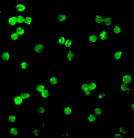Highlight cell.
Wrapping results in <instances>:
<instances>
[{
  "label": "cell",
  "instance_id": "obj_9",
  "mask_svg": "<svg viewBox=\"0 0 134 138\" xmlns=\"http://www.w3.org/2000/svg\"><path fill=\"white\" fill-rule=\"evenodd\" d=\"M1 60L7 63L10 60V52L9 51H4L0 55Z\"/></svg>",
  "mask_w": 134,
  "mask_h": 138
},
{
  "label": "cell",
  "instance_id": "obj_7",
  "mask_svg": "<svg viewBox=\"0 0 134 138\" xmlns=\"http://www.w3.org/2000/svg\"><path fill=\"white\" fill-rule=\"evenodd\" d=\"M8 24L11 27H14L16 26L17 16L16 15L13 16L8 17L7 18Z\"/></svg>",
  "mask_w": 134,
  "mask_h": 138
},
{
  "label": "cell",
  "instance_id": "obj_5",
  "mask_svg": "<svg viewBox=\"0 0 134 138\" xmlns=\"http://www.w3.org/2000/svg\"><path fill=\"white\" fill-rule=\"evenodd\" d=\"M75 56V52L73 48L70 49L67 53L65 58L68 63H73V59Z\"/></svg>",
  "mask_w": 134,
  "mask_h": 138
},
{
  "label": "cell",
  "instance_id": "obj_19",
  "mask_svg": "<svg viewBox=\"0 0 134 138\" xmlns=\"http://www.w3.org/2000/svg\"><path fill=\"white\" fill-rule=\"evenodd\" d=\"M19 35L15 31H13L10 35V40L11 41H17L19 40Z\"/></svg>",
  "mask_w": 134,
  "mask_h": 138
},
{
  "label": "cell",
  "instance_id": "obj_25",
  "mask_svg": "<svg viewBox=\"0 0 134 138\" xmlns=\"http://www.w3.org/2000/svg\"><path fill=\"white\" fill-rule=\"evenodd\" d=\"M17 24H24L25 16L24 15H16Z\"/></svg>",
  "mask_w": 134,
  "mask_h": 138
},
{
  "label": "cell",
  "instance_id": "obj_1",
  "mask_svg": "<svg viewBox=\"0 0 134 138\" xmlns=\"http://www.w3.org/2000/svg\"><path fill=\"white\" fill-rule=\"evenodd\" d=\"M122 76L121 82L126 84L129 85L133 81V75L130 73H124Z\"/></svg>",
  "mask_w": 134,
  "mask_h": 138
},
{
  "label": "cell",
  "instance_id": "obj_32",
  "mask_svg": "<svg viewBox=\"0 0 134 138\" xmlns=\"http://www.w3.org/2000/svg\"><path fill=\"white\" fill-rule=\"evenodd\" d=\"M97 97L98 99L100 100L106 99L107 98L106 92H102L97 93Z\"/></svg>",
  "mask_w": 134,
  "mask_h": 138
},
{
  "label": "cell",
  "instance_id": "obj_37",
  "mask_svg": "<svg viewBox=\"0 0 134 138\" xmlns=\"http://www.w3.org/2000/svg\"><path fill=\"white\" fill-rule=\"evenodd\" d=\"M45 108L43 106H39L37 108L36 110L37 113L38 114L46 113Z\"/></svg>",
  "mask_w": 134,
  "mask_h": 138
},
{
  "label": "cell",
  "instance_id": "obj_30",
  "mask_svg": "<svg viewBox=\"0 0 134 138\" xmlns=\"http://www.w3.org/2000/svg\"><path fill=\"white\" fill-rule=\"evenodd\" d=\"M31 132L35 138H38L41 135V131L39 128L32 129Z\"/></svg>",
  "mask_w": 134,
  "mask_h": 138
},
{
  "label": "cell",
  "instance_id": "obj_23",
  "mask_svg": "<svg viewBox=\"0 0 134 138\" xmlns=\"http://www.w3.org/2000/svg\"><path fill=\"white\" fill-rule=\"evenodd\" d=\"M10 134L12 135H19V129L15 126H14L10 129Z\"/></svg>",
  "mask_w": 134,
  "mask_h": 138
},
{
  "label": "cell",
  "instance_id": "obj_22",
  "mask_svg": "<svg viewBox=\"0 0 134 138\" xmlns=\"http://www.w3.org/2000/svg\"><path fill=\"white\" fill-rule=\"evenodd\" d=\"M8 122L10 123H15L17 122L16 116L14 114H11L8 116Z\"/></svg>",
  "mask_w": 134,
  "mask_h": 138
},
{
  "label": "cell",
  "instance_id": "obj_35",
  "mask_svg": "<svg viewBox=\"0 0 134 138\" xmlns=\"http://www.w3.org/2000/svg\"><path fill=\"white\" fill-rule=\"evenodd\" d=\"M66 40L65 36H60L59 37L58 44L59 45L63 46Z\"/></svg>",
  "mask_w": 134,
  "mask_h": 138
},
{
  "label": "cell",
  "instance_id": "obj_16",
  "mask_svg": "<svg viewBox=\"0 0 134 138\" xmlns=\"http://www.w3.org/2000/svg\"><path fill=\"white\" fill-rule=\"evenodd\" d=\"M33 20L34 17L27 15V16L25 17L24 24L26 25L28 27H31Z\"/></svg>",
  "mask_w": 134,
  "mask_h": 138
},
{
  "label": "cell",
  "instance_id": "obj_4",
  "mask_svg": "<svg viewBox=\"0 0 134 138\" xmlns=\"http://www.w3.org/2000/svg\"><path fill=\"white\" fill-rule=\"evenodd\" d=\"M27 9V5L23 2H18L15 5V10L17 12H25Z\"/></svg>",
  "mask_w": 134,
  "mask_h": 138
},
{
  "label": "cell",
  "instance_id": "obj_39",
  "mask_svg": "<svg viewBox=\"0 0 134 138\" xmlns=\"http://www.w3.org/2000/svg\"><path fill=\"white\" fill-rule=\"evenodd\" d=\"M126 135H123L120 133H115L114 135V137L115 138H123Z\"/></svg>",
  "mask_w": 134,
  "mask_h": 138
},
{
  "label": "cell",
  "instance_id": "obj_36",
  "mask_svg": "<svg viewBox=\"0 0 134 138\" xmlns=\"http://www.w3.org/2000/svg\"><path fill=\"white\" fill-rule=\"evenodd\" d=\"M89 83L84 82L81 84L80 86L81 91L83 92L88 88Z\"/></svg>",
  "mask_w": 134,
  "mask_h": 138
},
{
  "label": "cell",
  "instance_id": "obj_34",
  "mask_svg": "<svg viewBox=\"0 0 134 138\" xmlns=\"http://www.w3.org/2000/svg\"><path fill=\"white\" fill-rule=\"evenodd\" d=\"M94 114L97 116L102 115V107L97 106L94 108Z\"/></svg>",
  "mask_w": 134,
  "mask_h": 138
},
{
  "label": "cell",
  "instance_id": "obj_18",
  "mask_svg": "<svg viewBox=\"0 0 134 138\" xmlns=\"http://www.w3.org/2000/svg\"><path fill=\"white\" fill-rule=\"evenodd\" d=\"M23 99H31V93L29 92H21L18 94Z\"/></svg>",
  "mask_w": 134,
  "mask_h": 138
},
{
  "label": "cell",
  "instance_id": "obj_29",
  "mask_svg": "<svg viewBox=\"0 0 134 138\" xmlns=\"http://www.w3.org/2000/svg\"><path fill=\"white\" fill-rule=\"evenodd\" d=\"M119 132L122 134L123 135H127L128 134V129L125 126H120L119 127Z\"/></svg>",
  "mask_w": 134,
  "mask_h": 138
},
{
  "label": "cell",
  "instance_id": "obj_20",
  "mask_svg": "<svg viewBox=\"0 0 134 138\" xmlns=\"http://www.w3.org/2000/svg\"><path fill=\"white\" fill-rule=\"evenodd\" d=\"M15 31L18 34L19 36H24V28L23 27L16 26L15 28Z\"/></svg>",
  "mask_w": 134,
  "mask_h": 138
},
{
  "label": "cell",
  "instance_id": "obj_10",
  "mask_svg": "<svg viewBox=\"0 0 134 138\" xmlns=\"http://www.w3.org/2000/svg\"><path fill=\"white\" fill-rule=\"evenodd\" d=\"M44 51V44H36L34 46V52L35 53H42Z\"/></svg>",
  "mask_w": 134,
  "mask_h": 138
},
{
  "label": "cell",
  "instance_id": "obj_8",
  "mask_svg": "<svg viewBox=\"0 0 134 138\" xmlns=\"http://www.w3.org/2000/svg\"><path fill=\"white\" fill-rule=\"evenodd\" d=\"M56 19L59 22L68 21V15L65 13H62L60 14L56 15Z\"/></svg>",
  "mask_w": 134,
  "mask_h": 138
},
{
  "label": "cell",
  "instance_id": "obj_33",
  "mask_svg": "<svg viewBox=\"0 0 134 138\" xmlns=\"http://www.w3.org/2000/svg\"><path fill=\"white\" fill-rule=\"evenodd\" d=\"M97 88V84L96 83H89L88 88L92 92H94Z\"/></svg>",
  "mask_w": 134,
  "mask_h": 138
},
{
  "label": "cell",
  "instance_id": "obj_40",
  "mask_svg": "<svg viewBox=\"0 0 134 138\" xmlns=\"http://www.w3.org/2000/svg\"><path fill=\"white\" fill-rule=\"evenodd\" d=\"M70 137V134L67 131H66V132L62 134L61 135L62 138H69Z\"/></svg>",
  "mask_w": 134,
  "mask_h": 138
},
{
  "label": "cell",
  "instance_id": "obj_11",
  "mask_svg": "<svg viewBox=\"0 0 134 138\" xmlns=\"http://www.w3.org/2000/svg\"><path fill=\"white\" fill-rule=\"evenodd\" d=\"M123 52L122 51H116L114 52V57L112 60H120L123 57Z\"/></svg>",
  "mask_w": 134,
  "mask_h": 138
},
{
  "label": "cell",
  "instance_id": "obj_41",
  "mask_svg": "<svg viewBox=\"0 0 134 138\" xmlns=\"http://www.w3.org/2000/svg\"><path fill=\"white\" fill-rule=\"evenodd\" d=\"M131 111H133V113H134V104H132L131 105Z\"/></svg>",
  "mask_w": 134,
  "mask_h": 138
},
{
  "label": "cell",
  "instance_id": "obj_24",
  "mask_svg": "<svg viewBox=\"0 0 134 138\" xmlns=\"http://www.w3.org/2000/svg\"><path fill=\"white\" fill-rule=\"evenodd\" d=\"M41 95L42 99H48L51 96V93L48 90L46 89L42 92Z\"/></svg>",
  "mask_w": 134,
  "mask_h": 138
},
{
  "label": "cell",
  "instance_id": "obj_31",
  "mask_svg": "<svg viewBox=\"0 0 134 138\" xmlns=\"http://www.w3.org/2000/svg\"><path fill=\"white\" fill-rule=\"evenodd\" d=\"M73 40L71 39H67L65 42L64 46L66 48H70L73 45Z\"/></svg>",
  "mask_w": 134,
  "mask_h": 138
},
{
  "label": "cell",
  "instance_id": "obj_21",
  "mask_svg": "<svg viewBox=\"0 0 134 138\" xmlns=\"http://www.w3.org/2000/svg\"><path fill=\"white\" fill-rule=\"evenodd\" d=\"M97 119V115L95 114H89L87 117L88 121L89 123H94Z\"/></svg>",
  "mask_w": 134,
  "mask_h": 138
},
{
  "label": "cell",
  "instance_id": "obj_6",
  "mask_svg": "<svg viewBox=\"0 0 134 138\" xmlns=\"http://www.w3.org/2000/svg\"><path fill=\"white\" fill-rule=\"evenodd\" d=\"M99 40L100 41H106L108 40L109 35L107 33V30L102 29L100 32L99 37Z\"/></svg>",
  "mask_w": 134,
  "mask_h": 138
},
{
  "label": "cell",
  "instance_id": "obj_17",
  "mask_svg": "<svg viewBox=\"0 0 134 138\" xmlns=\"http://www.w3.org/2000/svg\"><path fill=\"white\" fill-rule=\"evenodd\" d=\"M29 63L28 62L22 61L20 63L19 68L20 70H27L29 68Z\"/></svg>",
  "mask_w": 134,
  "mask_h": 138
},
{
  "label": "cell",
  "instance_id": "obj_28",
  "mask_svg": "<svg viewBox=\"0 0 134 138\" xmlns=\"http://www.w3.org/2000/svg\"><path fill=\"white\" fill-rule=\"evenodd\" d=\"M112 31L114 34H120L121 33V28L119 25H114L112 28Z\"/></svg>",
  "mask_w": 134,
  "mask_h": 138
},
{
  "label": "cell",
  "instance_id": "obj_15",
  "mask_svg": "<svg viewBox=\"0 0 134 138\" xmlns=\"http://www.w3.org/2000/svg\"><path fill=\"white\" fill-rule=\"evenodd\" d=\"M113 20L112 19L111 17H105L104 16V20L103 24L105 26L110 27L111 26L112 23L113 22Z\"/></svg>",
  "mask_w": 134,
  "mask_h": 138
},
{
  "label": "cell",
  "instance_id": "obj_12",
  "mask_svg": "<svg viewBox=\"0 0 134 138\" xmlns=\"http://www.w3.org/2000/svg\"><path fill=\"white\" fill-rule=\"evenodd\" d=\"M87 40L90 43L94 44L97 42L99 40V38L97 35L91 34L88 37Z\"/></svg>",
  "mask_w": 134,
  "mask_h": 138
},
{
  "label": "cell",
  "instance_id": "obj_14",
  "mask_svg": "<svg viewBox=\"0 0 134 138\" xmlns=\"http://www.w3.org/2000/svg\"><path fill=\"white\" fill-rule=\"evenodd\" d=\"M73 107L72 106H66L63 108V114L65 116H70L73 114Z\"/></svg>",
  "mask_w": 134,
  "mask_h": 138
},
{
  "label": "cell",
  "instance_id": "obj_38",
  "mask_svg": "<svg viewBox=\"0 0 134 138\" xmlns=\"http://www.w3.org/2000/svg\"><path fill=\"white\" fill-rule=\"evenodd\" d=\"M83 94L84 95L85 97H89L91 96L92 95V91L91 90L88 88L85 91L83 92Z\"/></svg>",
  "mask_w": 134,
  "mask_h": 138
},
{
  "label": "cell",
  "instance_id": "obj_27",
  "mask_svg": "<svg viewBox=\"0 0 134 138\" xmlns=\"http://www.w3.org/2000/svg\"><path fill=\"white\" fill-rule=\"evenodd\" d=\"M46 88V86L45 85H36L35 87V89L36 90L37 92L41 94L43 91L45 90Z\"/></svg>",
  "mask_w": 134,
  "mask_h": 138
},
{
  "label": "cell",
  "instance_id": "obj_3",
  "mask_svg": "<svg viewBox=\"0 0 134 138\" xmlns=\"http://www.w3.org/2000/svg\"><path fill=\"white\" fill-rule=\"evenodd\" d=\"M24 99L18 94L15 95L13 98V103L15 106H22L24 103Z\"/></svg>",
  "mask_w": 134,
  "mask_h": 138
},
{
  "label": "cell",
  "instance_id": "obj_13",
  "mask_svg": "<svg viewBox=\"0 0 134 138\" xmlns=\"http://www.w3.org/2000/svg\"><path fill=\"white\" fill-rule=\"evenodd\" d=\"M104 16L103 15H94V23L97 24H103Z\"/></svg>",
  "mask_w": 134,
  "mask_h": 138
},
{
  "label": "cell",
  "instance_id": "obj_26",
  "mask_svg": "<svg viewBox=\"0 0 134 138\" xmlns=\"http://www.w3.org/2000/svg\"><path fill=\"white\" fill-rule=\"evenodd\" d=\"M49 83L51 84H58V79L55 75H52L49 78Z\"/></svg>",
  "mask_w": 134,
  "mask_h": 138
},
{
  "label": "cell",
  "instance_id": "obj_2",
  "mask_svg": "<svg viewBox=\"0 0 134 138\" xmlns=\"http://www.w3.org/2000/svg\"><path fill=\"white\" fill-rule=\"evenodd\" d=\"M119 88L121 91L124 92L126 94H131L133 93V89L132 88L129 87L128 85L121 83L119 85Z\"/></svg>",
  "mask_w": 134,
  "mask_h": 138
}]
</instances>
